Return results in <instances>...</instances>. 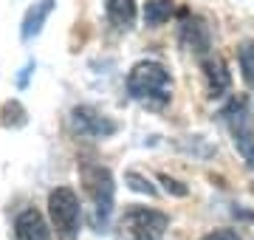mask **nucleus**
Masks as SVG:
<instances>
[{
    "label": "nucleus",
    "instance_id": "obj_1",
    "mask_svg": "<svg viewBox=\"0 0 254 240\" xmlns=\"http://www.w3.org/2000/svg\"><path fill=\"white\" fill-rule=\"evenodd\" d=\"M127 93L144 108H164L173 96V76L161 62L141 60L127 74Z\"/></svg>",
    "mask_w": 254,
    "mask_h": 240
},
{
    "label": "nucleus",
    "instance_id": "obj_5",
    "mask_svg": "<svg viewBox=\"0 0 254 240\" xmlns=\"http://www.w3.org/2000/svg\"><path fill=\"white\" fill-rule=\"evenodd\" d=\"M119 226H122V235L130 240H158L167 232V226H170V218L164 212H158V209L133 203V206L125 209Z\"/></svg>",
    "mask_w": 254,
    "mask_h": 240
},
{
    "label": "nucleus",
    "instance_id": "obj_15",
    "mask_svg": "<svg viewBox=\"0 0 254 240\" xmlns=\"http://www.w3.org/2000/svg\"><path fill=\"white\" fill-rule=\"evenodd\" d=\"M158 181H161V184H164V189H167L170 195H175V198H187V195H190V186H184L181 181H175V178H170L167 173H161V176H158Z\"/></svg>",
    "mask_w": 254,
    "mask_h": 240
},
{
    "label": "nucleus",
    "instance_id": "obj_7",
    "mask_svg": "<svg viewBox=\"0 0 254 240\" xmlns=\"http://www.w3.org/2000/svg\"><path fill=\"white\" fill-rule=\"evenodd\" d=\"M181 46L187 48V51H192L198 60H203L206 54L215 51V48H212V31H209L206 20L195 17V14L184 20L181 23Z\"/></svg>",
    "mask_w": 254,
    "mask_h": 240
},
{
    "label": "nucleus",
    "instance_id": "obj_4",
    "mask_svg": "<svg viewBox=\"0 0 254 240\" xmlns=\"http://www.w3.org/2000/svg\"><path fill=\"white\" fill-rule=\"evenodd\" d=\"M223 121H226L229 133H232V141H235L237 153L243 156L246 167L254 173V119L252 113H249V108H246L243 99H232L223 108Z\"/></svg>",
    "mask_w": 254,
    "mask_h": 240
},
{
    "label": "nucleus",
    "instance_id": "obj_9",
    "mask_svg": "<svg viewBox=\"0 0 254 240\" xmlns=\"http://www.w3.org/2000/svg\"><path fill=\"white\" fill-rule=\"evenodd\" d=\"M200 68H203V76H206L209 96H223L232 88V74H229V68L220 54H215V51L206 54L200 60Z\"/></svg>",
    "mask_w": 254,
    "mask_h": 240
},
{
    "label": "nucleus",
    "instance_id": "obj_3",
    "mask_svg": "<svg viewBox=\"0 0 254 240\" xmlns=\"http://www.w3.org/2000/svg\"><path fill=\"white\" fill-rule=\"evenodd\" d=\"M48 215L60 240H73L79 235V221H82V206L79 198L71 186H57L48 195Z\"/></svg>",
    "mask_w": 254,
    "mask_h": 240
},
{
    "label": "nucleus",
    "instance_id": "obj_8",
    "mask_svg": "<svg viewBox=\"0 0 254 240\" xmlns=\"http://www.w3.org/2000/svg\"><path fill=\"white\" fill-rule=\"evenodd\" d=\"M14 240H51V226L34 206H26L14 218Z\"/></svg>",
    "mask_w": 254,
    "mask_h": 240
},
{
    "label": "nucleus",
    "instance_id": "obj_11",
    "mask_svg": "<svg viewBox=\"0 0 254 240\" xmlns=\"http://www.w3.org/2000/svg\"><path fill=\"white\" fill-rule=\"evenodd\" d=\"M105 14L116 28H133L136 23V3L133 0H105Z\"/></svg>",
    "mask_w": 254,
    "mask_h": 240
},
{
    "label": "nucleus",
    "instance_id": "obj_14",
    "mask_svg": "<svg viewBox=\"0 0 254 240\" xmlns=\"http://www.w3.org/2000/svg\"><path fill=\"white\" fill-rule=\"evenodd\" d=\"M125 181L130 184V189H136V192H141V195H150V198H155V195H158V189L150 184V178L141 176V173H136V170H127Z\"/></svg>",
    "mask_w": 254,
    "mask_h": 240
},
{
    "label": "nucleus",
    "instance_id": "obj_17",
    "mask_svg": "<svg viewBox=\"0 0 254 240\" xmlns=\"http://www.w3.org/2000/svg\"><path fill=\"white\" fill-rule=\"evenodd\" d=\"M31 68H34V62H28L26 68H23V74H20V79H17V85H20V88H26V82H28V74H31Z\"/></svg>",
    "mask_w": 254,
    "mask_h": 240
},
{
    "label": "nucleus",
    "instance_id": "obj_16",
    "mask_svg": "<svg viewBox=\"0 0 254 240\" xmlns=\"http://www.w3.org/2000/svg\"><path fill=\"white\" fill-rule=\"evenodd\" d=\"M200 240H243V238L235 229H215V232H209V235H203Z\"/></svg>",
    "mask_w": 254,
    "mask_h": 240
},
{
    "label": "nucleus",
    "instance_id": "obj_12",
    "mask_svg": "<svg viewBox=\"0 0 254 240\" xmlns=\"http://www.w3.org/2000/svg\"><path fill=\"white\" fill-rule=\"evenodd\" d=\"M173 11H175V0H147L144 3V23L150 28H158L173 17Z\"/></svg>",
    "mask_w": 254,
    "mask_h": 240
},
{
    "label": "nucleus",
    "instance_id": "obj_2",
    "mask_svg": "<svg viewBox=\"0 0 254 240\" xmlns=\"http://www.w3.org/2000/svg\"><path fill=\"white\" fill-rule=\"evenodd\" d=\"M79 178H82V189L91 198L93 203V226L105 229L108 218L113 212V201H116V184L110 176L108 167L96 164V161H82L79 164Z\"/></svg>",
    "mask_w": 254,
    "mask_h": 240
},
{
    "label": "nucleus",
    "instance_id": "obj_13",
    "mask_svg": "<svg viewBox=\"0 0 254 240\" xmlns=\"http://www.w3.org/2000/svg\"><path fill=\"white\" fill-rule=\"evenodd\" d=\"M240 74L249 88H254V43H246L240 48Z\"/></svg>",
    "mask_w": 254,
    "mask_h": 240
},
{
    "label": "nucleus",
    "instance_id": "obj_6",
    "mask_svg": "<svg viewBox=\"0 0 254 240\" xmlns=\"http://www.w3.org/2000/svg\"><path fill=\"white\" fill-rule=\"evenodd\" d=\"M116 130H119L116 121L105 116L102 111L91 108V105H79V108L71 111V133L79 136V139H91V141L110 139Z\"/></svg>",
    "mask_w": 254,
    "mask_h": 240
},
{
    "label": "nucleus",
    "instance_id": "obj_10",
    "mask_svg": "<svg viewBox=\"0 0 254 240\" xmlns=\"http://www.w3.org/2000/svg\"><path fill=\"white\" fill-rule=\"evenodd\" d=\"M54 6H57V0H37L34 6L26 11L23 26H20V40H23V43H31L34 37H40V31L46 26V20L51 17Z\"/></svg>",
    "mask_w": 254,
    "mask_h": 240
}]
</instances>
